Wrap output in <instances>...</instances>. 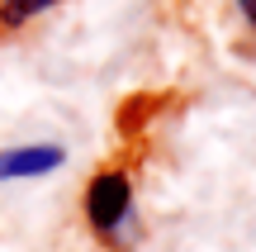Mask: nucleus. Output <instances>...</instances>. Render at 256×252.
Instances as JSON below:
<instances>
[{"instance_id":"f257e3e1","label":"nucleus","mask_w":256,"mask_h":252,"mask_svg":"<svg viewBox=\"0 0 256 252\" xmlns=\"http://www.w3.org/2000/svg\"><path fill=\"white\" fill-rule=\"evenodd\" d=\"M128 219H133V181H128V171H119V167L95 171L86 181V224L110 247H124Z\"/></svg>"},{"instance_id":"f03ea898","label":"nucleus","mask_w":256,"mask_h":252,"mask_svg":"<svg viewBox=\"0 0 256 252\" xmlns=\"http://www.w3.org/2000/svg\"><path fill=\"white\" fill-rule=\"evenodd\" d=\"M66 162V148L57 143H28V148H0V186L5 181H28V176H48Z\"/></svg>"},{"instance_id":"39448f33","label":"nucleus","mask_w":256,"mask_h":252,"mask_svg":"<svg viewBox=\"0 0 256 252\" xmlns=\"http://www.w3.org/2000/svg\"><path fill=\"white\" fill-rule=\"evenodd\" d=\"M238 10H242V15H247V24L256 29V0H238Z\"/></svg>"},{"instance_id":"20e7f679","label":"nucleus","mask_w":256,"mask_h":252,"mask_svg":"<svg viewBox=\"0 0 256 252\" xmlns=\"http://www.w3.org/2000/svg\"><path fill=\"white\" fill-rule=\"evenodd\" d=\"M5 5V24H24V19H34L38 10H48L52 0H0Z\"/></svg>"},{"instance_id":"7ed1b4c3","label":"nucleus","mask_w":256,"mask_h":252,"mask_svg":"<svg viewBox=\"0 0 256 252\" xmlns=\"http://www.w3.org/2000/svg\"><path fill=\"white\" fill-rule=\"evenodd\" d=\"M166 100H171V95H138V100H128L124 110H119V133H138V129H142V119L152 110H162Z\"/></svg>"}]
</instances>
